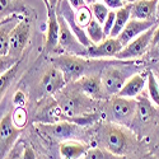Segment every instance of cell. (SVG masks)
Masks as SVG:
<instances>
[{
    "label": "cell",
    "mask_w": 159,
    "mask_h": 159,
    "mask_svg": "<svg viewBox=\"0 0 159 159\" xmlns=\"http://www.w3.org/2000/svg\"><path fill=\"white\" fill-rule=\"evenodd\" d=\"M31 34V25L27 19H20L19 23L16 25L10 36V46H9V54L7 56H10L11 59L18 60V57L22 55L23 50L28 45Z\"/></svg>",
    "instance_id": "cell-10"
},
{
    "label": "cell",
    "mask_w": 159,
    "mask_h": 159,
    "mask_svg": "<svg viewBox=\"0 0 159 159\" xmlns=\"http://www.w3.org/2000/svg\"><path fill=\"white\" fill-rule=\"evenodd\" d=\"M155 27L157 25L152 27L147 32H144L139 37L134 38L126 46H124V48L120 51V54L116 56V60L130 61V60L139 59L143 55L147 54V51L150 48V45H152V39H153V36H154Z\"/></svg>",
    "instance_id": "cell-6"
},
{
    "label": "cell",
    "mask_w": 159,
    "mask_h": 159,
    "mask_svg": "<svg viewBox=\"0 0 159 159\" xmlns=\"http://www.w3.org/2000/svg\"><path fill=\"white\" fill-rule=\"evenodd\" d=\"M134 2H136V0H129V3H134Z\"/></svg>",
    "instance_id": "cell-41"
},
{
    "label": "cell",
    "mask_w": 159,
    "mask_h": 159,
    "mask_svg": "<svg viewBox=\"0 0 159 159\" xmlns=\"http://www.w3.org/2000/svg\"><path fill=\"white\" fill-rule=\"evenodd\" d=\"M88 150V145L76 139H70L60 143L59 148L61 159H83Z\"/></svg>",
    "instance_id": "cell-19"
},
{
    "label": "cell",
    "mask_w": 159,
    "mask_h": 159,
    "mask_svg": "<svg viewBox=\"0 0 159 159\" xmlns=\"http://www.w3.org/2000/svg\"><path fill=\"white\" fill-rule=\"evenodd\" d=\"M17 71H18V62L16 65H13L10 69H8L7 71L2 73V78H0V82H2V84H0V93H2V98L3 96L7 93L8 88L10 87L13 79L16 78L17 75Z\"/></svg>",
    "instance_id": "cell-25"
},
{
    "label": "cell",
    "mask_w": 159,
    "mask_h": 159,
    "mask_svg": "<svg viewBox=\"0 0 159 159\" xmlns=\"http://www.w3.org/2000/svg\"><path fill=\"white\" fill-rule=\"evenodd\" d=\"M85 32H87V36L88 38L90 39V42L93 45H97V43H101L102 41H104L106 38V34H104V30H103V24L99 23L96 18H93L89 24L85 27Z\"/></svg>",
    "instance_id": "cell-23"
},
{
    "label": "cell",
    "mask_w": 159,
    "mask_h": 159,
    "mask_svg": "<svg viewBox=\"0 0 159 159\" xmlns=\"http://www.w3.org/2000/svg\"><path fill=\"white\" fill-rule=\"evenodd\" d=\"M22 159H37V154H36V152L33 150L32 147H30V145H24Z\"/></svg>",
    "instance_id": "cell-34"
},
{
    "label": "cell",
    "mask_w": 159,
    "mask_h": 159,
    "mask_svg": "<svg viewBox=\"0 0 159 159\" xmlns=\"http://www.w3.org/2000/svg\"><path fill=\"white\" fill-rule=\"evenodd\" d=\"M103 3L107 5L111 10H117V9L122 8L126 4V3L122 2V0H103Z\"/></svg>",
    "instance_id": "cell-32"
},
{
    "label": "cell",
    "mask_w": 159,
    "mask_h": 159,
    "mask_svg": "<svg viewBox=\"0 0 159 159\" xmlns=\"http://www.w3.org/2000/svg\"><path fill=\"white\" fill-rule=\"evenodd\" d=\"M147 83H148V73L132 74L124 84L118 96L125 98H138L139 96H141L143 90L147 87Z\"/></svg>",
    "instance_id": "cell-17"
},
{
    "label": "cell",
    "mask_w": 159,
    "mask_h": 159,
    "mask_svg": "<svg viewBox=\"0 0 159 159\" xmlns=\"http://www.w3.org/2000/svg\"><path fill=\"white\" fill-rule=\"evenodd\" d=\"M83 159H120V157L97 147V148H89V150L87 152Z\"/></svg>",
    "instance_id": "cell-28"
},
{
    "label": "cell",
    "mask_w": 159,
    "mask_h": 159,
    "mask_svg": "<svg viewBox=\"0 0 159 159\" xmlns=\"http://www.w3.org/2000/svg\"><path fill=\"white\" fill-rule=\"evenodd\" d=\"M75 88L96 102L108 98L102 84L101 75H84L78 82H75Z\"/></svg>",
    "instance_id": "cell-13"
},
{
    "label": "cell",
    "mask_w": 159,
    "mask_h": 159,
    "mask_svg": "<svg viewBox=\"0 0 159 159\" xmlns=\"http://www.w3.org/2000/svg\"><path fill=\"white\" fill-rule=\"evenodd\" d=\"M20 127H18L13 121V112L7 113L0 121V153L2 159H4L10 150L16 147L18 138L20 135Z\"/></svg>",
    "instance_id": "cell-8"
},
{
    "label": "cell",
    "mask_w": 159,
    "mask_h": 159,
    "mask_svg": "<svg viewBox=\"0 0 159 159\" xmlns=\"http://www.w3.org/2000/svg\"><path fill=\"white\" fill-rule=\"evenodd\" d=\"M152 70H153V73L155 74V76H157V79H158V82H159V62H157V64L154 65V68H153Z\"/></svg>",
    "instance_id": "cell-37"
},
{
    "label": "cell",
    "mask_w": 159,
    "mask_h": 159,
    "mask_svg": "<svg viewBox=\"0 0 159 159\" xmlns=\"http://www.w3.org/2000/svg\"><path fill=\"white\" fill-rule=\"evenodd\" d=\"M138 108V99L136 98H125L120 96L111 97L107 103V115L110 122L118 125H129L134 122Z\"/></svg>",
    "instance_id": "cell-3"
},
{
    "label": "cell",
    "mask_w": 159,
    "mask_h": 159,
    "mask_svg": "<svg viewBox=\"0 0 159 159\" xmlns=\"http://www.w3.org/2000/svg\"><path fill=\"white\" fill-rule=\"evenodd\" d=\"M57 3H59V0H48V5H50V8H55V7L57 5Z\"/></svg>",
    "instance_id": "cell-38"
},
{
    "label": "cell",
    "mask_w": 159,
    "mask_h": 159,
    "mask_svg": "<svg viewBox=\"0 0 159 159\" xmlns=\"http://www.w3.org/2000/svg\"><path fill=\"white\" fill-rule=\"evenodd\" d=\"M75 17H76V22L79 24V27H82L85 30V27L89 24V22L93 19V13H92L90 7L84 5L82 8H79L75 10Z\"/></svg>",
    "instance_id": "cell-26"
},
{
    "label": "cell",
    "mask_w": 159,
    "mask_h": 159,
    "mask_svg": "<svg viewBox=\"0 0 159 159\" xmlns=\"http://www.w3.org/2000/svg\"><path fill=\"white\" fill-rule=\"evenodd\" d=\"M23 149H24V147L23 148H19V147H14L11 150H10V153L4 158V159H22V154H23Z\"/></svg>",
    "instance_id": "cell-33"
},
{
    "label": "cell",
    "mask_w": 159,
    "mask_h": 159,
    "mask_svg": "<svg viewBox=\"0 0 159 159\" xmlns=\"http://www.w3.org/2000/svg\"><path fill=\"white\" fill-rule=\"evenodd\" d=\"M159 45V23L157 24L155 27V31H154V36H153V39H152V45H150V48L152 47H155Z\"/></svg>",
    "instance_id": "cell-35"
},
{
    "label": "cell",
    "mask_w": 159,
    "mask_h": 159,
    "mask_svg": "<svg viewBox=\"0 0 159 159\" xmlns=\"http://www.w3.org/2000/svg\"><path fill=\"white\" fill-rule=\"evenodd\" d=\"M130 19H131V4L126 3L122 8L116 10V20L110 37H117L122 32V30L125 28V25Z\"/></svg>",
    "instance_id": "cell-22"
},
{
    "label": "cell",
    "mask_w": 159,
    "mask_h": 159,
    "mask_svg": "<svg viewBox=\"0 0 159 159\" xmlns=\"http://www.w3.org/2000/svg\"><path fill=\"white\" fill-rule=\"evenodd\" d=\"M92 102H96V101L90 99L76 88V90L69 92V93H64V90H61L57 104L64 112L65 120H71V118L78 116L96 113L94 112L96 107Z\"/></svg>",
    "instance_id": "cell-2"
},
{
    "label": "cell",
    "mask_w": 159,
    "mask_h": 159,
    "mask_svg": "<svg viewBox=\"0 0 159 159\" xmlns=\"http://www.w3.org/2000/svg\"><path fill=\"white\" fill-rule=\"evenodd\" d=\"M25 102H27V96H25V93L22 90H17L14 97H13V104L16 106V108L17 107H24Z\"/></svg>",
    "instance_id": "cell-31"
},
{
    "label": "cell",
    "mask_w": 159,
    "mask_h": 159,
    "mask_svg": "<svg viewBox=\"0 0 159 159\" xmlns=\"http://www.w3.org/2000/svg\"><path fill=\"white\" fill-rule=\"evenodd\" d=\"M90 7V9H92V13H93V17L99 22V23H104V20H106V18L108 17V14H110V11H111V9L106 5L103 2H97V3H94V4H92V5H89Z\"/></svg>",
    "instance_id": "cell-27"
},
{
    "label": "cell",
    "mask_w": 159,
    "mask_h": 159,
    "mask_svg": "<svg viewBox=\"0 0 159 159\" xmlns=\"http://www.w3.org/2000/svg\"><path fill=\"white\" fill-rule=\"evenodd\" d=\"M147 88H148L149 99L157 106V107H159V82H158L155 74L153 73V70H148Z\"/></svg>",
    "instance_id": "cell-24"
},
{
    "label": "cell",
    "mask_w": 159,
    "mask_h": 159,
    "mask_svg": "<svg viewBox=\"0 0 159 159\" xmlns=\"http://www.w3.org/2000/svg\"><path fill=\"white\" fill-rule=\"evenodd\" d=\"M138 108H136V116H135V120L141 124H149L152 122L154 118H155V104L143 96H139L138 98ZM134 120V121H135Z\"/></svg>",
    "instance_id": "cell-21"
},
{
    "label": "cell",
    "mask_w": 159,
    "mask_h": 159,
    "mask_svg": "<svg viewBox=\"0 0 159 159\" xmlns=\"http://www.w3.org/2000/svg\"><path fill=\"white\" fill-rule=\"evenodd\" d=\"M126 71L127 70H125L124 68H118L116 65H108L102 70V73L99 74L101 80L108 97L118 96L126 80L132 75H129Z\"/></svg>",
    "instance_id": "cell-7"
},
{
    "label": "cell",
    "mask_w": 159,
    "mask_h": 159,
    "mask_svg": "<svg viewBox=\"0 0 159 159\" xmlns=\"http://www.w3.org/2000/svg\"><path fill=\"white\" fill-rule=\"evenodd\" d=\"M20 19L22 18H18L17 16H13L10 18H2V28H0V55L2 57L9 54L11 32Z\"/></svg>",
    "instance_id": "cell-20"
},
{
    "label": "cell",
    "mask_w": 159,
    "mask_h": 159,
    "mask_svg": "<svg viewBox=\"0 0 159 159\" xmlns=\"http://www.w3.org/2000/svg\"><path fill=\"white\" fill-rule=\"evenodd\" d=\"M98 2H103V0H98Z\"/></svg>",
    "instance_id": "cell-43"
},
{
    "label": "cell",
    "mask_w": 159,
    "mask_h": 159,
    "mask_svg": "<svg viewBox=\"0 0 159 159\" xmlns=\"http://www.w3.org/2000/svg\"><path fill=\"white\" fill-rule=\"evenodd\" d=\"M60 23L55 8L47 9V31H46V50L48 52L55 51L59 47Z\"/></svg>",
    "instance_id": "cell-16"
},
{
    "label": "cell",
    "mask_w": 159,
    "mask_h": 159,
    "mask_svg": "<svg viewBox=\"0 0 159 159\" xmlns=\"http://www.w3.org/2000/svg\"><path fill=\"white\" fill-rule=\"evenodd\" d=\"M43 3H45V5H46V8L48 9V8H50V5H48V0H43Z\"/></svg>",
    "instance_id": "cell-39"
},
{
    "label": "cell",
    "mask_w": 159,
    "mask_h": 159,
    "mask_svg": "<svg viewBox=\"0 0 159 159\" xmlns=\"http://www.w3.org/2000/svg\"><path fill=\"white\" fill-rule=\"evenodd\" d=\"M115 20H116V10H111L108 17L106 18V20L103 23V30H104L106 37H110L111 36V32H112L113 25H115Z\"/></svg>",
    "instance_id": "cell-30"
},
{
    "label": "cell",
    "mask_w": 159,
    "mask_h": 159,
    "mask_svg": "<svg viewBox=\"0 0 159 159\" xmlns=\"http://www.w3.org/2000/svg\"><path fill=\"white\" fill-rule=\"evenodd\" d=\"M55 9H56L57 16L62 17L66 20V23H68V25L71 28V31L75 33L78 39L80 41V43H83L87 47L93 45L90 42V39L88 38L85 30L79 27V24L76 22V17H75V9L70 5V3L68 2V0H59V3L55 7Z\"/></svg>",
    "instance_id": "cell-11"
},
{
    "label": "cell",
    "mask_w": 159,
    "mask_h": 159,
    "mask_svg": "<svg viewBox=\"0 0 159 159\" xmlns=\"http://www.w3.org/2000/svg\"><path fill=\"white\" fill-rule=\"evenodd\" d=\"M37 127L50 139L60 141V143L65 140L79 138L82 135V130H83L82 126H79L69 120H61V121L52 122V124L39 122Z\"/></svg>",
    "instance_id": "cell-5"
},
{
    "label": "cell",
    "mask_w": 159,
    "mask_h": 159,
    "mask_svg": "<svg viewBox=\"0 0 159 159\" xmlns=\"http://www.w3.org/2000/svg\"><path fill=\"white\" fill-rule=\"evenodd\" d=\"M89 60L83 56H76V55H59L54 56L51 59L52 65H55L56 68L64 74L66 83H75L80 78L85 75V71L88 70L89 66Z\"/></svg>",
    "instance_id": "cell-4"
},
{
    "label": "cell",
    "mask_w": 159,
    "mask_h": 159,
    "mask_svg": "<svg viewBox=\"0 0 159 159\" xmlns=\"http://www.w3.org/2000/svg\"><path fill=\"white\" fill-rule=\"evenodd\" d=\"M157 17H158V19H159V3H158V11H157Z\"/></svg>",
    "instance_id": "cell-40"
},
{
    "label": "cell",
    "mask_w": 159,
    "mask_h": 159,
    "mask_svg": "<svg viewBox=\"0 0 159 159\" xmlns=\"http://www.w3.org/2000/svg\"><path fill=\"white\" fill-rule=\"evenodd\" d=\"M68 2L70 3V5L76 10V9H79V8H82V7H84V5H87L85 4V0H68Z\"/></svg>",
    "instance_id": "cell-36"
},
{
    "label": "cell",
    "mask_w": 159,
    "mask_h": 159,
    "mask_svg": "<svg viewBox=\"0 0 159 159\" xmlns=\"http://www.w3.org/2000/svg\"><path fill=\"white\" fill-rule=\"evenodd\" d=\"M13 121L18 127H23L27 122V112H25L24 107H17L13 111Z\"/></svg>",
    "instance_id": "cell-29"
},
{
    "label": "cell",
    "mask_w": 159,
    "mask_h": 159,
    "mask_svg": "<svg viewBox=\"0 0 159 159\" xmlns=\"http://www.w3.org/2000/svg\"><path fill=\"white\" fill-rule=\"evenodd\" d=\"M98 147L107 150L117 157L125 155L132 147V140L122 125L118 124H104L97 130Z\"/></svg>",
    "instance_id": "cell-1"
},
{
    "label": "cell",
    "mask_w": 159,
    "mask_h": 159,
    "mask_svg": "<svg viewBox=\"0 0 159 159\" xmlns=\"http://www.w3.org/2000/svg\"><path fill=\"white\" fill-rule=\"evenodd\" d=\"M124 48L121 42L117 39V37H107L101 43L92 45L88 47L85 57L90 60H99V59H111L120 54V51Z\"/></svg>",
    "instance_id": "cell-12"
},
{
    "label": "cell",
    "mask_w": 159,
    "mask_h": 159,
    "mask_svg": "<svg viewBox=\"0 0 159 159\" xmlns=\"http://www.w3.org/2000/svg\"><path fill=\"white\" fill-rule=\"evenodd\" d=\"M59 17V23H60V37H59V47L64 50L66 54L70 55H76V56H83L85 57L88 47L80 43V41L78 39L75 33L71 31V28L68 25L66 20Z\"/></svg>",
    "instance_id": "cell-9"
},
{
    "label": "cell",
    "mask_w": 159,
    "mask_h": 159,
    "mask_svg": "<svg viewBox=\"0 0 159 159\" xmlns=\"http://www.w3.org/2000/svg\"><path fill=\"white\" fill-rule=\"evenodd\" d=\"M158 3L159 0H136L131 4V18L134 19H158Z\"/></svg>",
    "instance_id": "cell-18"
},
{
    "label": "cell",
    "mask_w": 159,
    "mask_h": 159,
    "mask_svg": "<svg viewBox=\"0 0 159 159\" xmlns=\"http://www.w3.org/2000/svg\"><path fill=\"white\" fill-rule=\"evenodd\" d=\"M122 2H124V3H129V0H122Z\"/></svg>",
    "instance_id": "cell-42"
},
{
    "label": "cell",
    "mask_w": 159,
    "mask_h": 159,
    "mask_svg": "<svg viewBox=\"0 0 159 159\" xmlns=\"http://www.w3.org/2000/svg\"><path fill=\"white\" fill-rule=\"evenodd\" d=\"M158 22H159V19H147V20H143V19H134V18H131L127 22V24L125 25V28L122 30V32L117 36V39L121 42L122 46H126L134 38L139 37L144 32H147L152 27L157 25Z\"/></svg>",
    "instance_id": "cell-14"
},
{
    "label": "cell",
    "mask_w": 159,
    "mask_h": 159,
    "mask_svg": "<svg viewBox=\"0 0 159 159\" xmlns=\"http://www.w3.org/2000/svg\"><path fill=\"white\" fill-rule=\"evenodd\" d=\"M66 84L68 83L65 80L64 74L55 65L48 68L41 79V89L45 94H56L65 88Z\"/></svg>",
    "instance_id": "cell-15"
}]
</instances>
